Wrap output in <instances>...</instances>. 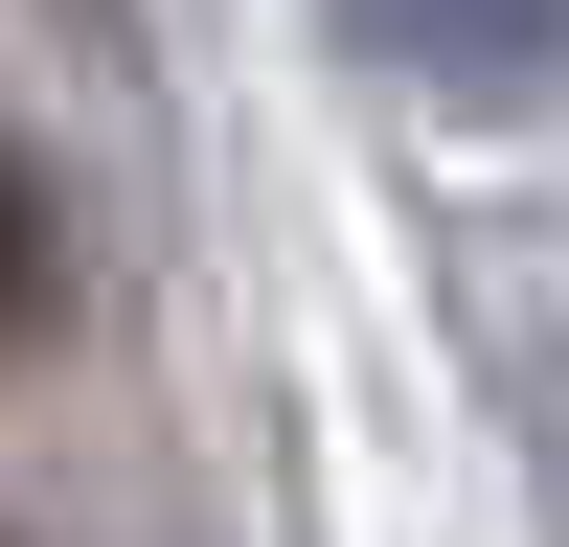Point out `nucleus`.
<instances>
[{
    "mask_svg": "<svg viewBox=\"0 0 569 547\" xmlns=\"http://www.w3.org/2000/svg\"><path fill=\"white\" fill-rule=\"evenodd\" d=\"M342 46L433 115H547L569 91V0H342Z\"/></svg>",
    "mask_w": 569,
    "mask_h": 547,
    "instance_id": "obj_1",
    "label": "nucleus"
},
{
    "mask_svg": "<svg viewBox=\"0 0 569 547\" xmlns=\"http://www.w3.org/2000/svg\"><path fill=\"white\" fill-rule=\"evenodd\" d=\"M46 319V206H23V160H0V342Z\"/></svg>",
    "mask_w": 569,
    "mask_h": 547,
    "instance_id": "obj_2",
    "label": "nucleus"
}]
</instances>
